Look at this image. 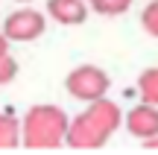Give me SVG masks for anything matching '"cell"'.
Returning <instances> with one entry per match:
<instances>
[{
    "mask_svg": "<svg viewBox=\"0 0 158 155\" xmlns=\"http://www.w3.org/2000/svg\"><path fill=\"white\" fill-rule=\"evenodd\" d=\"M123 114L120 105L111 100L100 97L94 103H88V108L82 114H76L70 120V132H68V146L73 149H102L111 138V132L120 126Z\"/></svg>",
    "mask_w": 158,
    "mask_h": 155,
    "instance_id": "1",
    "label": "cell"
},
{
    "mask_svg": "<svg viewBox=\"0 0 158 155\" xmlns=\"http://www.w3.org/2000/svg\"><path fill=\"white\" fill-rule=\"evenodd\" d=\"M70 117L59 105H32L23 117V146L29 149H59L68 144Z\"/></svg>",
    "mask_w": 158,
    "mask_h": 155,
    "instance_id": "2",
    "label": "cell"
},
{
    "mask_svg": "<svg viewBox=\"0 0 158 155\" xmlns=\"http://www.w3.org/2000/svg\"><path fill=\"white\" fill-rule=\"evenodd\" d=\"M108 73L102 67H94V64H79L68 73V79H64V88H68L70 97L82 100V103H94V100L106 97L108 91Z\"/></svg>",
    "mask_w": 158,
    "mask_h": 155,
    "instance_id": "3",
    "label": "cell"
},
{
    "mask_svg": "<svg viewBox=\"0 0 158 155\" xmlns=\"http://www.w3.org/2000/svg\"><path fill=\"white\" fill-rule=\"evenodd\" d=\"M44 15L35 9H18L3 21V38L6 41H35L38 35H44Z\"/></svg>",
    "mask_w": 158,
    "mask_h": 155,
    "instance_id": "4",
    "label": "cell"
},
{
    "mask_svg": "<svg viewBox=\"0 0 158 155\" xmlns=\"http://www.w3.org/2000/svg\"><path fill=\"white\" fill-rule=\"evenodd\" d=\"M126 129H129V135L138 138V141H147V138H152V135H158V105H152V103L135 105V108L126 114Z\"/></svg>",
    "mask_w": 158,
    "mask_h": 155,
    "instance_id": "5",
    "label": "cell"
},
{
    "mask_svg": "<svg viewBox=\"0 0 158 155\" xmlns=\"http://www.w3.org/2000/svg\"><path fill=\"white\" fill-rule=\"evenodd\" d=\"M88 6L85 0H47V15L56 23H64V27H79L88 18Z\"/></svg>",
    "mask_w": 158,
    "mask_h": 155,
    "instance_id": "6",
    "label": "cell"
},
{
    "mask_svg": "<svg viewBox=\"0 0 158 155\" xmlns=\"http://www.w3.org/2000/svg\"><path fill=\"white\" fill-rule=\"evenodd\" d=\"M23 138V123H18L15 114H0V149H15Z\"/></svg>",
    "mask_w": 158,
    "mask_h": 155,
    "instance_id": "7",
    "label": "cell"
},
{
    "mask_svg": "<svg viewBox=\"0 0 158 155\" xmlns=\"http://www.w3.org/2000/svg\"><path fill=\"white\" fill-rule=\"evenodd\" d=\"M138 91H141L143 103H152L158 105V67H149L138 76Z\"/></svg>",
    "mask_w": 158,
    "mask_h": 155,
    "instance_id": "8",
    "label": "cell"
},
{
    "mask_svg": "<svg viewBox=\"0 0 158 155\" xmlns=\"http://www.w3.org/2000/svg\"><path fill=\"white\" fill-rule=\"evenodd\" d=\"M91 9L97 15H106V18H114V15H123L126 9L132 6V0H88Z\"/></svg>",
    "mask_w": 158,
    "mask_h": 155,
    "instance_id": "9",
    "label": "cell"
},
{
    "mask_svg": "<svg viewBox=\"0 0 158 155\" xmlns=\"http://www.w3.org/2000/svg\"><path fill=\"white\" fill-rule=\"evenodd\" d=\"M9 44H12V41L3 38V47H0V85H9V82L15 79V73H18L15 59L9 56Z\"/></svg>",
    "mask_w": 158,
    "mask_h": 155,
    "instance_id": "10",
    "label": "cell"
},
{
    "mask_svg": "<svg viewBox=\"0 0 158 155\" xmlns=\"http://www.w3.org/2000/svg\"><path fill=\"white\" fill-rule=\"evenodd\" d=\"M141 23H143V29H147L152 38H158V0H152V3L141 12Z\"/></svg>",
    "mask_w": 158,
    "mask_h": 155,
    "instance_id": "11",
    "label": "cell"
},
{
    "mask_svg": "<svg viewBox=\"0 0 158 155\" xmlns=\"http://www.w3.org/2000/svg\"><path fill=\"white\" fill-rule=\"evenodd\" d=\"M143 144V149H158V135H152V138H147V141H141Z\"/></svg>",
    "mask_w": 158,
    "mask_h": 155,
    "instance_id": "12",
    "label": "cell"
},
{
    "mask_svg": "<svg viewBox=\"0 0 158 155\" xmlns=\"http://www.w3.org/2000/svg\"><path fill=\"white\" fill-rule=\"evenodd\" d=\"M18 3H29V0H18Z\"/></svg>",
    "mask_w": 158,
    "mask_h": 155,
    "instance_id": "13",
    "label": "cell"
}]
</instances>
